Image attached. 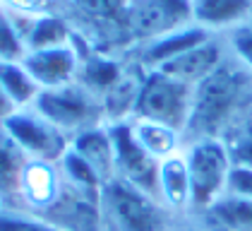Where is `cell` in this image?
I'll list each match as a JSON object with an SVG mask.
<instances>
[{"label": "cell", "instance_id": "cell-1", "mask_svg": "<svg viewBox=\"0 0 252 231\" xmlns=\"http://www.w3.org/2000/svg\"><path fill=\"white\" fill-rule=\"evenodd\" d=\"M252 111V75L231 53L204 82L194 87L192 109L185 125V145L219 137L238 118Z\"/></svg>", "mask_w": 252, "mask_h": 231}, {"label": "cell", "instance_id": "cell-2", "mask_svg": "<svg viewBox=\"0 0 252 231\" xmlns=\"http://www.w3.org/2000/svg\"><path fill=\"white\" fill-rule=\"evenodd\" d=\"M101 231H168L163 202L135 186L111 178L98 195Z\"/></svg>", "mask_w": 252, "mask_h": 231}, {"label": "cell", "instance_id": "cell-3", "mask_svg": "<svg viewBox=\"0 0 252 231\" xmlns=\"http://www.w3.org/2000/svg\"><path fill=\"white\" fill-rule=\"evenodd\" d=\"M185 161L190 173V210L209 212L228 192L231 154L223 140L209 137L185 145Z\"/></svg>", "mask_w": 252, "mask_h": 231}, {"label": "cell", "instance_id": "cell-4", "mask_svg": "<svg viewBox=\"0 0 252 231\" xmlns=\"http://www.w3.org/2000/svg\"><path fill=\"white\" fill-rule=\"evenodd\" d=\"M34 109L70 140L89 128L108 125L101 99L92 94L87 87H82L79 82H70L56 89H43L34 101Z\"/></svg>", "mask_w": 252, "mask_h": 231}, {"label": "cell", "instance_id": "cell-5", "mask_svg": "<svg viewBox=\"0 0 252 231\" xmlns=\"http://www.w3.org/2000/svg\"><path fill=\"white\" fill-rule=\"evenodd\" d=\"M194 87L166 75L161 70H147L137 99L135 118H147L185 133L190 109H192Z\"/></svg>", "mask_w": 252, "mask_h": 231}, {"label": "cell", "instance_id": "cell-6", "mask_svg": "<svg viewBox=\"0 0 252 231\" xmlns=\"http://www.w3.org/2000/svg\"><path fill=\"white\" fill-rule=\"evenodd\" d=\"M194 24L192 0H127L125 29L130 51Z\"/></svg>", "mask_w": 252, "mask_h": 231}, {"label": "cell", "instance_id": "cell-7", "mask_svg": "<svg viewBox=\"0 0 252 231\" xmlns=\"http://www.w3.org/2000/svg\"><path fill=\"white\" fill-rule=\"evenodd\" d=\"M2 128L32 161L58 164L70 150V137L58 130L51 120H46L34 106L17 109L2 123Z\"/></svg>", "mask_w": 252, "mask_h": 231}, {"label": "cell", "instance_id": "cell-8", "mask_svg": "<svg viewBox=\"0 0 252 231\" xmlns=\"http://www.w3.org/2000/svg\"><path fill=\"white\" fill-rule=\"evenodd\" d=\"M108 128H111L113 150H116V178L149 192V195H156L158 161L139 147V142L132 135V128H130V120L111 123Z\"/></svg>", "mask_w": 252, "mask_h": 231}, {"label": "cell", "instance_id": "cell-9", "mask_svg": "<svg viewBox=\"0 0 252 231\" xmlns=\"http://www.w3.org/2000/svg\"><path fill=\"white\" fill-rule=\"evenodd\" d=\"M27 70L36 79V84L43 89L65 87L70 82H77L79 63H82V46H58V48H43V51H27L22 58Z\"/></svg>", "mask_w": 252, "mask_h": 231}, {"label": "cell", "instance_id": "cell-10", "mask_svg": "<svg viewBox=\"0 0 252 231\" xmlns=\"http://www.w3.org/2000/svg\"><path fill=\"white\" fill-rule=\"evenodd\" d=\"M12 15L20 27L27 51L58 48V46H70V43L79 41L70 19L58 15L56 10L39 12V15H20V12H12Z\"/></svg>", "mask_w": 252, "mask_h": 231}, {"label": "cell", "instance_id": "cell-11", "mask_svg": "<svg viewBox=\"0 0 252 231\" xmlns=\"http://www.w3.org/2000/svg\"><path fill=\"white\" fill-rule=\"evenodd\" d=\"M214 34L204 32L202 27L190 24L185 29H178L173 34H166V37L149 41L144 46H137L132 48V63H137L142 70H161L163 65H168L171 60H175L178 56L188 53L190 48L199 46L202 41L212 38Z\"/></svg>", "mask_w": 252, "mask_h": 231}, {"label": "cell", "instance_id": "cell-12", "mask_svg": "<svg viewBox=\"0 0 252 231\" xmlns=\"http://www.w3.org/2000/svg\"><path fill=\"white\" fill-rule=\"evenodd\" d=\"M226 56H228V46H226L223 37H212L202 41L199 46L190 48L188 53L171 60L168 65H163L161 73L175 77L190 87H197L226 60Z\"/></svg>", "mask_w": 252, "mask_h": 231}, {"label": "cell", "instance_id": "cell-13", "mask_svg": "<svg viewBox=\"0 0 252 231\" xmlns=\"http://www.w3.org/2000/svg\"><path fill=\"white\" fill-rule=\"evenodd\" d=\"M192 19L214 37H226L252 19V0H192Z\"/></svg>", "mask_w": 252, "mask_h": 231}, {"label": "cell", "instance_id": "cell-14", "mask_svg": "<svg viewBox=\"0 0 252 231\" xmlns=\"http://www.w3.org/2000/svg\"><path fill=\"white\" fill-rule=\"evenodd\" d=\"M70 150L79 159H84L103 183L116 178V150H113V137L108 125H96L75 135L70 140Z\"/></svg>", "mask_w": 252, "mask_h": 231}, {"label": "cell", "instance_id": "cell-15", "mask_svg": "<svg viewBox=\"0 0 252 231\" xmlns=\"http://www.w3.org/2000/svg\"><path fill=\"white\" fill-rule=\"evenodd\" d=\"M156 197L163 202L168 212L190 210V173H188L185 150L158 161Z\"/></svg>", "mask_w": 252, "mask_h": 231}, {"label": "cell", "instance_id": "cell-16", "mask_svg": "<svg viewBox=\"0 0 252 231\" xmlns=\"http://www.w3.org/2000/svg\"><path fill=\"white\" fill-rule=\"evenodd\" d=\"M29 156L0 125V210H20L22 176Z\"/></svg>", "mask_w": 252, "mask_h": 231}, {"label": "cell", "instance_id": "cell-17", "mask_svg": "<svg viewBox=\"0 0 252 231\" xmlns=\"http://www.w3.org/2000/svg\"><path fill=\"white\" fill-rule=\"evenodd\" d=\"M125 70H127L125 58H118L113 53H98V51H82L77 82L94 96L103 99V94L123 77Z\"/></svg>", "mask_w": 252, "mask_h": 231}, {"label": "cell", "instance_id": "cell-18", "mask_svg": "<svg viewBox=\"0 0 252 231\" xmlns=\"http://www.w3.org/2000/svg\"><path fill=\"white\" fill-rule=\"evenodd\" d=\"M132 135L139 142V147L149 156H154L156 161H163L173 154L185 150V137L180 130H175L171 125L156 123V120H147V118H132L130 120Z\"/></svg>", "mask_w": 252, "mask_h": 231}, {"label": "cell", "instance_id": "cell-19", "mask_svg": "<svg viewBox=\"0 0 252 231\" xmlns=\"http://www.w3.org/2000/svg\"><path fill=\"white\" fill-rule=\"evenodd\" d=\"M0 89L17 109H29L39 99L41 87L22 60H0Z\"/></svg>", "mask_w": 252, "mask_h": 231}, {"label": "cell", "instance_id": "cell-20", "mask_svg": "<svg viewBox=\"0 0 252 231\" xmlns=\"http://www.w3.org/2000/svg\"><path fill=\"white\" fill-rule=\"evenodd\" d=\"M209 214L226 231H252V200L226 195L209 210Z\"/></svg>", "mask_w": 252, "mask_h": 231}, {"label": "cell", "instance_id": "cell-21", "mask_svg": "<svg viewBox=\"0 0 252 231\" xmlns=\"http://www.w3.org/2000/svg\"><path fill=\"white\" fill-rule=\"evenodd\" d=\"M226 150L231 154L233 166H248L252 169V111L238 118L226 133L221 135Z\"/></svg>", "mask_w": 252, "mask_h": 231}, {"label": "cell", "instance_id": "cell-22", "mask_svg": "<svg viewBox=\"0 0 252 231\" xmlns=\"http://www.w3.org/2000/svg\"><path fill=\"white\" fill-rule=\"evenodd\" d=\"M24 56L27 46L15 22V15L0 5V60H22Z\"/></svg>", "mask_w": 252, "mask_h": 231}, {"label": "cell", "instance_id": "cell-23", "mask_svg": "<svg viewBox=\"0 0 252 231\" xmlns=\"http://www.w3.org/2000/svg\"><path fill=\"white\" fill-rule=\"evenodd\" d=\"M0 231H65L53 222L22 210H0Z\"/></svg>", "mask_w": 252, "mask_h": 231}, {"label": "cell", "instance_id": "cell-24", "mask_svg": "<svg viewBox=\"0 0 252 231\" xmlns=\"http://www.w3.org/2000/svg\"><path fill=\"white\" fill-rule=\"evenodd\" d=\"M223 41L228 46V53L233 58H238L252 75V19L240 24V27H235L233 32H228L223 37Z\"/></svg>", "mask_w": 252, "mask_h": 231}, {"label": "cell", "instance_id": "cell-25", "mask_svg": "<svg viewBox=\"0 0 252 231\" xmlns=\"http://www.w3.org/2000/svg\"><path fill=\"white\" fill-rule=\"evenodd\" d=\"M226 195L240 197V200H252V169H248V166H233Z\"/></svg>", "mask_w": 252, "mask_h": 231}, {"label": "cell", "instance_id": "cell-26", "mask_svg": "<svg viewBox=\"0 0 252 231\" xmlns=\"http://www.w3.org/2000/svg\"><path fill=\"white\" fill-rule=\"evenodd\" d=\"M56 0H0L2 7H7L10 12H20V15H39L53 10Z\"/></svg>", "mask_w": 252, "mask_h": 231}, {"label": "cell", "instance_id": "cell-27", "mask_svg": "<svg viewBox=\"0 0 252 231\" xmlns=\"http://www.w3.org/2000/svg\"><path fill=\"white\" fill-rule=\"evenodd\" d=\"M12 114H15V106L10 104V99H7V96H5V92L0 89V125H2V123H5V120H7Z\"/></svg>", "mask_w": 252, "mask_h": 231}]
</instances>
